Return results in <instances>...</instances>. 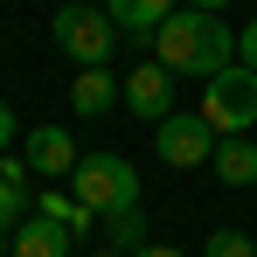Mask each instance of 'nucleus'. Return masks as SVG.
<instances>
[{"instance_id":"obj_1","label":"nucleus","mask_w":257,"mask_h":257,"mask_svg":"<svg viewBox=\"0 0 257 257\" xmlns=\"http://www.w3.org/2000/svg\"><path fill=\"white\" fill-rule=\"evenodd\" d=\"M153 63H167L174 77H202L209 84L215 70L236 63V28L222 14H202V7H174L153 35Z\"/></svg>"},{"instance_id":"obj_2","label":"nucleus","mask_w":257,"mask_h":257,"mask_svg":"<svg viewBox=\"0 0 257 257\" xmlns=\"http://www.w3.org/2000/svg\"><path fill=\"white\" fill-rule=\"evenodd\" d=\"M49 35H56V49H63L77 70H104L111 49H118V21H111L104 7H90V0H63V7L49 14Z\"/></svg>"},{"instance_id":"obj_3","label":"nucleus","mask_w":257,"mask_h":257,"mask_svg":"<svg viewBox=\"0 0 257 257\" xmlns=\"http://www.w3.org/2000/svg\"><path fill=\"white\" fill-rule=\"evenodd\" d=\"M77 202L97 215H118V209H139V167H132L125 153H84L77 160Z\"/></svg>"},{"instance_id":"obj_4","label":"nucleus","mask_w":257,"mask_h":257,"mask_svg":"<svg viewBox=\"0 0 257 257\" xmlns=\"http://www.w3.org/2000/svg\"><path fill=\"white\" fill-rule=\"evenodd\" d=\"M195 111H202V118H209V125L222 132V139H243V132L257 125V70H243V63L215 70Z\"/></svg>"},{"instance_id":"obj_5","label":"nucleus","mask_w":257,"mask_h":257,"mask_svg":"<svg viewBox=\"0 0 257 257\" xmlns=\"http://www.w3.org/2000/svg\"><path fill=\"white\" fill-rule=\"evenodd\" d=\"M215 139H222V132H215L202 111H167V118L153 125V153H160L167 167H209Z\"/></svg>"},{"instance_id":"obj_6","label":"nucleus","mask_w":257,"mask_h":257,"mask_svg":"<svg viewBox=\"0 0 257 257\" xmlns=\"http://www.w3.org/2000/svg\"><path fill=\"white\" fill-rule=\"evenodd\" d=\"M118 104H125L132 118L160 125V118L174 111V70H167V63H139L125 84H118Z\"/></svg>"},{"instance_id":"obj_7","label":"nucleus","mask_w":257,"mask_h":257,"mask_svg":"<svg viewBox=\"0 0 257 257\" xmlns=\"http://www.w3.org/2000/svg\"><path fill=\"white\" fill-rule=\"evenodd\" d=\"M21 160H28V174H49V181H63V174H77V139L63 125H35L28 139H21Z\"/></svg>"},{"instance_id":"obj_8","label":"nucleus","mask_w":257,"mask_h":257,"mask_svg":"<svg viewBox=\"0 0 257 257\" xmlns=\"http://www.w3.org/2000/svg\"><path fill=\"white\" fill-rule=\"evenodd\" d=\"M7 257H77V236L49 215H21V229L7 236Z\"/></svg>"},{"instance_id":"obj_9","label":"nucleus","mask_w":257,"mask_h":257,"mask_svg":"<svg viewBox=\"0 0 257 257\" xmlns=\"http://www.w3.org/2000/svg\"><path fill=\"white\" fill-rule=\"evenodd\" d=\"M174 7H181V0H104V14L118 21V35H132V42H153Z\"/></svg>"},{"instance_id":"obj_10","label":"nucleus","mask_w":257,"mask_h":257,"mask_svg":"<svg viewBox=\"0 0 257 257\" xmlns=\"http://www.w3.org/2000/svg\"><path fill=\"white\" fill-rule=\"evenodd\" d=\"M215 181L222 188H257V146H250V132L243 139H215Z\"/></svg>"},{"instance_id":"obj_11","label":"nucleus","mask_w":257,"mask_h":257,"mask_svg":"<svg viewBox=\"0 0 257 257\" xmlns=\"http://www.w3.org/2000/svg\"><path fill=\"white\" fill-rule=\"evenodd\" d=\"M70 104H77V118H104V111H118V77H111V70H77Z\"/></svg>"},{"instance_id":"obj_12","label":"nucleus","mask_w":257,"mask_h":257,"mask_svg":"<svg viewBox=\"0 0 257 257\" xmlns=\"http://www.w3.org/2000/svg\"><path fill=\"white\" fill-rule=\"evenodd\" d=\"M35 215H49V222H63V229H70L77 243H84L90 229L104 222V215H97V209H84L77 195H56V188H49V195H35Z\"/></svg>"},{"instance_id":"obj_13","label":"nucleus","mask_w":257,"mask_h":257,"mask_svg":"<svg viewBox=\"0 0 257 257\" xmlns=\"http://www.w3.org/2000/svg\"><path fill=\"white\" fill-rule=\"evenodd\" d=\"M104 243H111V250H146V243H153V236H146V209H118V215H104Z\"/></svg>"},{"instance_id":"obj_14","label":"nucleus","mask_w":257,"mask_h":257,"mask_svg":"<svg viewBox=\"0 0 257 257\" xmlns=\"http://www.w3.org/2000/svg\"><path fill=\"white\" fill-rule=\"evenodd\" d=\"M202 257H257V243L243 236V229H215L209 243H202Z\"/></svg>"},{"instance_id":"obj_15","label":"nucleus","mask_w":257,"mask_h":257,"mask_svg":"<svg viewBox=\"0 0 257 257\" xmlns=\"http://www.w3.org/2000/svg\"><path fill=\"white\" fill-rule=\"evenodd\" d=\"M21 202H28V195L0 181V236H14V229H21Z\"/></svg>"},{"instance_id":"obj_16","label":"nucleus","mask_w":257,"mask_h":257,"mask_svg":"<svg viewBox=\"0 0 257 257\" xmlns=\"http://www.w3.org/2000/svg\"><path fill=\"white\" fill-rule=\"evenodd\" d=\"M0 181H7V188H21V195H28V160H21V153H0Z\"/></svg>"},{"instance_id":"obj_17","label":"nucleus","mask_w":257,"mask_h":257,"mask_svg":"<svg viewBox=\"0 0 257 257\" xmlns=\"http://www.w3.org/2000/svg\"><path fill=\"white\" fill-rule=\"evenodd\" d=\"M236 63H243V70H257V14L243 21V35H236Z\"/></svg>"},{"instance_id":"obj_18","label":"nucleus","mask_w":257,"mask_h":257,"mask_svg":"<svg viewBox=\"0 0 257 257\" xmlns=\"http://www.w3.org/2000/svg\"><path fill=\"white\" fill-rule=\"evenodd\" d=\"M14 132H21V125H14V111L0 104V153H14Z\"/></svg>"},{"instance_id":"obj_19","label":"nucleus","mask_w":257,"mask_h":257,"mask_svg":"<svg viewBox=\"0 0 257 257\" xmlns=\"http://www.w3.org/2000/svg\"><path fill=\"white\" fill-rule=\"evenodd\" d=\"M132 257H188V250H174V243H146V250H132Z\"/></svg>"},{"instance_id":"obj_20","label":"nucleus","mask_w":257,"mask_h":257,"mask_svg":"<svg viewBox=\"0 0 257 257\" xmlns=\"http://www.w3.org/2000/svg\"><path fill=\"white\" fill-rule=\"evenodd\" d=\"M181 7H202V14H222L229 0H181Z\"/></svg>"},{"instance_id":"obj_21","label":"nucleus","mask_w":257,"mask_h":257,"mask_svg":"<svg viewBox=\"0 0 257 257\" xmlns=\"http://www.w3.org/2000/svg\"><path fill=\"white\" fill-rule=\"evenodd\" d=\"M97 257H125V250H97Z\"/></svg>"}]
</instances>
